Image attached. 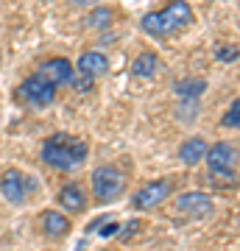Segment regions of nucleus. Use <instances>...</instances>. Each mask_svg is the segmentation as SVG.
Segmentation results:
<instances>
[{
  "instance_id": "obj_1",
  "label": "nucleus",
  "mask_w": 240,
  "mask_h": 251,
  "mask_svg": "<svg viewBox=\"0 0 240 251\" xmlns=\"http://www.w3.org/2000/svg\"><path fill=\"white\" fill-rule=\"evenodd\" d=\"M87 153H89L87 143L79 140V137L67 134V131H56V134H51L42 143V159L48 162L51 168L64 171V173L81 168V165L87 162Z\"/></svg>"
},
{
  "instance_id": "obj_2",
  "label": "nucleus",
  "mask_w": 240,
  "mask_h": 251,
  "mask_svg": "<svg viewBox=\"0 0 240 251\" xmlns=\"http://www.w3.org/2000/svg\"><path fill=\"white\" fill-rule=\"evenodd\" d=\"M193 23V9L187 0H170L162 11H148L140 20L142 31L154 39H165V36L179 34L182 28H187Z\"/></svg>"
},
{
  "instance_id": "obj_3",
  "label": "nucleus",
  "mask_w": 240,
  "mask_h": 251,
  "mask_svg": "<svg viewBox=\"0 0 240 251\" xmlns=\"http://www.w3.org/2000/svg\"><path fill=\"white\" fill-rule=\"evenodd\" d=\"M123 193H126V176L115 165L95 168V173H92V196H95V201L109 204V201H117Z\"/></svg>"
},
{
  "instance_id": "obj_4",
  "label": "nucleus",
  "mask_w": 240,
  "mask_h": 251,
  "mask_svg": "<svg viewBox=\"0 0 240 251\" xmlns=\"http://www.w3.org/2000/svg\"><path fill=\"white\" fill-rule=\"evenodd\" d=\"M207 165H210V171H213V179L218 181H229L235 184L238 181V173H235V162H238V148L232 143H215L207 148L204 153Z\"/></svg>"
},
{
  "instance_id": "obj_5",
  "label": "nucleus",
  "mask_w": 240,
  "mask_h": 251,
  "mask_svg": "<svg viewBox=\"0 0 240 251\" xmlns=\"http://www.w3.org/2000/svg\"><path fill=\"white\" fill-rule=\"evenodd\" d=\"M20 98L28 100V103H34V106H48L56 98V87L48 78H42L39 73H34V75H28L20 84Z\"/></svg>"
},
{
  "instance_id": "obj_6",
  "label": "nucleus",
  "mask_w": 240,
  "mask_h": 251,
  "mask_svg": "<svg viewBox=\"0 0 240 251\" xmlns=\"http://www.w3.org/2000/svg\"><path fill=\"white\" fill-rule=\"evenodd\" d=\"M168 196H170V181H168V179L148 181L145 187H140L137 193H134L132 206H134V209H140V212H145V209H154V206H160Z\"/></svg>"
},
{
  "instance_id": "obj_7",
  "label": "nucleus",
  "mask_w": 240,
  "mask_h": 251,
  "mask_svg": "<svg viewBox=\"0 0 240 251\" xmlns=\"http://www.w3.org/2000/svg\"><path fill=\"white\" fill-rule=\"evenodd\" d=\"M0 193H3V198L9 204H23L28 196V179L20 171L11 168V171H6L0 176Z\"/></svg>"
},
{
  "instance_id": "obj_8",
  "label": "nucleus",
  "mask_w": 240,
  "mask_h": 251,
  "mask_svg": "<svg viewBox=\"0 0 240 251\" xmlns=\"http://www.w3.org/2000/svg\"><path fill=\"white\" fill-rule=\"evenodd\" d=\"M176 206L190 218H207L213 215V198L207 193H182L176 198Z\"/></svg>"
},
{
  "instance_id": "obj_9",
  "label": "nucleus",
  "mask_w": 240,
  "mask_h": 251,
  "mask_svg": "<svg viewBox=\"0 0 240 251\" xmlns=\"http://www.w3.org/2000/svg\"><path fill=\"white\" fill-rule=\"evenodd\" d=\"M73 64L67 62V59H62V56H53V59H45L42 64H39V75L42 78H48L53 87H59V84H67L73 75Z\"/></svg>"
},
{
  "instance_id": "obj_10",
  "label": "nucleus",
  "mask_w": 240,
  "mask_h": 251,
  "mask_svg": "<svg viewBox=\"0 0 240 251\" xmlns=\"http://www.w3.org/2000/svg\"><path fill=\"white\" fill-rule=\"evenodd\" d=\"M76 67H79L81 75H87V78H98V75H104V73L109 70V59L101 50H84V53L79 56V62H76Z\"/></svg>"
},
{
  "instance_id": "obj_11",
  "label": "nucleus",
  "mask_w": 240,
  "mask_h": 251,
  "mask_svg": "<svg viewBox=\"0 0 240 251\" xmlns=\"http://www.w3.org/2000/svg\"><path fill=\"white\" fill-rule=\"evenodd\" d=\"M56 201H59L67 212H73V215H79V212L87 209V196H84V190H81L79 181H67V184L59 190Z\"/></svg>"
},
{
  "instance_id": "obj_12",
  "label": "nucleus",
  "mask_w": 240,
  "mask_h": 251,
  "mask_svg": "<svg viewBox=\"0 0 240 251\" xmlns=\"http://www.w3.org/2000/svg\"><path fill=\"white\" fill-rule=\"evenodd\" d=\"M207 148H210L207 140H201V137H190V140H185L182 148H179V159L185 162V165H196V162L204 159Z\"/></svg>"
},
{
  "instance_id": "obj_13",
  "label": "nucleus",
  "mask_w": 240,
  "mask_h": 251,
  "mask_svg": "<svg viewBox=\"0 0 240 251\" xmlns=\"http://www.w3.org/2000/svg\"><path fill=\"white\" fill-rule=\"evenodd\" d=\"M39 221H42L45 234H51V237H62V234L70 232V221H67V215H62V212L48 209V212H42V215H39Z\"/></svg>"
},
{
  "instance_id": "obj_14",
  "label": "nucleus",
  "mask_w": 240,
  "mask_h": 251,
  "mask_svg": "<svg viewBox=\"0 0 240 251\" xmlns=\"http://www.w3.org/2000/svg\"><path fill=\"white\" fill-rule=\"evenodd\" d=\"M115 20H117V11L112 6H92V11L84 17V25L101 31V28H109Z\"/></svg>"
},
{
  "instance_id": "obj_15",
  "label": "nucleus",
  "mask_w": 240,
  "mask_h": 251,
  "mask_svg": "<svg viewBox=\"0 0 240 251\" xmlns=\"http://www.w3.org/2000/svg\"><path fill=\"white\" fill-rule=\"evenodd\" d=\"M173 90H176L179 98L196 100L198 95H204V92H207V81L204 78H182V81L173 84Z\"/></svg>"
},
{
  "instance_id": "obj_16",
  "label": "nucleus",
  "mask_w": 240,
  "mask_h": 251,
  "mask_svg": "<svg viewBox=\"0 0 240 251\" xmlns=\"http://www.w3.org/2000/svg\"><path fill=\"white\" fill-rule=\"evenodd\" d=\"M160 67V56L154 53V50H142L137 59H134V75H140V78H151L154 73Z\"/></svg>"
},
{
  "instance_id": "obj_17",
  "label": "nucleus",
  "mask_w": 240,
  "mask_h": 251,
  "mask_svg": "<svg viewBox=\"0 0 240 251\" xmlns=\"http://www.w3.org/2000/svg\"><path fill=\"white\" fill-rule=\"evenodd\" d=\"M238 45H218L215 48V59L221 64H232V62H238Z\"/></svg>"
},
{
  "instance_id": "obj_18",
  "label": "nucleus",
  "mask_w": 240,
  "mask_h": 251,
  "mask_svg": "<svg viewBox=\"0 0 240 251\" xmlns=\"http://www.w3.org/2000/svg\"><path fill=\"white\" fill-rule=\"evenodd\" d=\"M221 123L226 126V128H238V126H240V100L238 98L229 103V112L221 117Z\"/></svg>"
},
{
  "instance_id": "obj_19",
  "label": "nucleus",
  "mask_w": 240,
  "mask_h": 251,
  "mask_svg": "<svg viewBox=\"0 0 240 251\" xmlns=\"http://www.w3.org/2000/svg\"><path fill=\"white\" fill-rule=\"evenodd\" d=\"M67 84H70L73 90H79V92H89V90H92V78H87V75H81V73H73Z\"/></svg>"
},
{
  "instance_id": "obj_20",
  "label": "nucleus",
  "mask_w": 240,
  "mask_h": 251,
  "mask_svg": "<svg viewBox=\"0 0 240 251\" xmlns=\"http://www.w3.org/2000/svg\"><path fill=\"white\" fill-rule=\"evenodd\" d=\"M117 232H120V224H117V221H109L107 226H98L101 237H112V234H117Z\"/></svg>"
},
{
  "instance_id": "obj_21",
  "label": "nucleus",
  "mask_w": 240,
  "mask_h": 251,
  "mask_svg": "<svg viewBox=\"0 0 240 251\" xmlns=\"http://www.w3.org/2000/svg\"><path fill=\"white\" fill-rule=\"evenodd\" d=\"M137 229H140V221H132V224H129V226H123V229H120L117 234H120V237H129V234H134Z\"/></svg>"
},
{
  "instance_id": "obj_22",
  "label": "nucleus",
  "mask_w": 240,
  "mask_h": 251,
  "mask_svg": "<svg viewBox=\"0 0 240 251\" xmlns=\"http://www.w3.org/2000/svg\"><path fill=\"white\" fill-rule=\"evenodd\" d=\"M73 6H98V0H67Z\"/></svg>"
}]
</instances>
